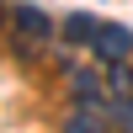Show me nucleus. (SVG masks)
Instances as JSON below:
<instances>
[{
	"label": "nucleus",
	"mask_w": 133,
	"mask_h": 133,
	"mask_svg": "<svg viewBox=\"0 0 133 133\" xmlns=\"http://www.w3.org/2000/svg\"><path fill=\"white\" fill-rule=\"evenodd\" d=\"M11 27H16L21 48H37V43H48V37H53V21L43 16L37 5H11Z\"/></svg>",
	"instance_id": "3"
},
{
	"label": "nucleus",
	"mask_w": 133,
	"mask_h": 133,
	"mask_svg": "<svg viewBox=\"0 0 133 133\" xmlns=\"http://www.w3.org/2000/svg\"><path fill=\"white\" fill-rule=\"evenodd\" d=\"M69 91L80 107H112V91H107V69H69Z\"/></svg>",
	"instance_id": "2"
},
{
	"label": "nucleus",
	"mask_w": 133,
	"mask_h": 133,
	"mask_svg": "<svg viewBox=\"0 0 133 133\" xmlns=\"http://www.w3.org/2000/svg\"><path fill=\"white\" fill-rule=\"evenodd\" d=\"M64 133H107L101 107H80V101H75V112L64 117Z\"/></svg>",
	"instance_id": "4"
},
{
	"label": "nucleus",
	"mask_w": 133,
	"mask_h": 133,
	"mask_svg": "<svg viewBox=\"0 0 133 133\" xmlns=\"http://www.w3.org/2000/svg\"><path fill=\"white\" fill-rule=\"evenodd\" d=\"M107 91H112V101H128V96H133V69H128V59L107 64Z\"/></svg>",
	"instance_id": "5"
},
{
	"label": "nucleus",
	"mask_w": 133,
	"mask_h": 133,
	"mask_svg": "<svg viewBox=\"0 0 133 133\" xmlns=\"http://www.w3.org/2000/svg\"><path fill=\"white\" fill-rule=\"evenodd\" d=\"M96 27H101V21H96V16H85V11L64 16V37H69V43H91V37H96Z\"/></svg>",
	"instance_id": "6"
},
{
	"label": "nucleus",
	"mask_w": 133,
	"mask_h": 133,
	"mask_svg": "<svg viewBox=\"0 0 133 133\" xmlns=\"http://www.w3.org/2000/svg\"><path fill=\"white\" fill-rule=\"evenodd\" d=\"M107 112L117 117V128H123V133H133V96H128V101H112Z\"/></svg>",
	"instance_id": "7"
},
{
	"label": "nucleus",
	"mask_w": 133,
	"mask_h": 133,
	"mask_svg": "<svg viewBox=\"0 0 133 133\" xmlns=\"http://www.w3.org/2000/svg\"><path fill=\"white\" fill-rule=\"evenodd\" d=\"M91 53H96V59H107V64L133 59V27H123V21H101L96 37H91Z\"/></svg>",
	"instance_id": "1"
}]
</instances>
